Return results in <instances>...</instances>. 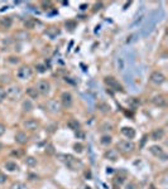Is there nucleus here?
Instances as JSON below:
<instances>
[{
	"mask_svg": "<svg viewBox=\"0 0 168 189\" xmlns=\"http://www.w3.org/2000/svg\"><path fill=\"white\" fill-rule=\"evenodd\" d=\"M64 164L70 170H72V172H80V170L83 168L82 161L80 159H77V158L72 156V155L64 156Z\"/></svg>",
	"mask_w": 168,
	"mask_h": 189,
	"instance_id": "1",
	"label": "nucleus"
},
{
	"mask_svg": "<svg viewBox=\"0 0 168 189\" xmlns=\"http://www.w3.org/2000/svg\"><path fill=\"white\" fill-rule=\"evenodd\" d=\"M135 149V145L133 141H130V140H122V141L118 143V150H120L122 153L124 154H128V153H131Z\"/></svg>",
	"mask_w": 168,
	"mask_h": 189,
	"instance_id": "2",
	"label": "nucleus"
},
{
	"mask_svg": "<svg viewBox=\"0 0 168 189\" xmlns=\"http://www.w3.org/2000/svg\"><path fill=\"white\" fill-rule=\"evenodd\" d=\"M5 96H7L8 99L11 100V101L19 100L20 96H22V88L19 86H11V87H9L7 91H5Z\"/></svg>",
	"mask_w": 168,
	"mask_h": 189,
	"instance_id": "3",
	"label": "nucleus"
},
{
	"mask_svg": "<svg viewBox=\"0 0 168 189\" xmlns=\"http://www.w3.org/2000/svg\"><path fill=\"white\" fill-rule=\"evenodd\" d=\"M104 82H105V84H106L107 87L111 88V90H114V91H123L122 84H120V83L118 82V80H116L115 77L107 76V77L104 78Z\"/></svg>",
	"mask_w": 168,
	"mask_h": 189,
	"instance_id": "4",
	"label": "nucleus"
},
{
	"mask_svg": "<svg viewBox=\"0 0 168 189\" xmlns=\"http://www.w3.org/2000/svg\"><path fill=\"white\" fill-rule=\"evenodd\" d=\"M37 91H38V93L39 95H43V96H47L48 93L51 92V84H50V82L48 81H39L38 83H37Z\"/></svg>",
	"mask_w": 168,
	"mask_h": 189,
	"instance_id": "5",
	"label": "nucleus"
},
{
	"mask_svg": "<svg viewBox=\"0 0 168 189\" xmlns=\"http://www.w3.org/2000/svg\"><path fill=\"white\" fill-rule=\"evenodd\" d=\"M16 76L20 78V80H29L32 77V68L28 66H22L16 72Z\"/></svg>",
	"mask_w": 168,
	"mask_h": 189,
	"instance_id": "6",
	"label": "nucleus"
},
{
	"mask_svg": "<svg viewBox=\"0 0 168 189\" xmlns=\"http://www.w3.org/2000/svg\"><path fill=\"white\" fill-rule=\"evenodd\" d=\"M149 151L154 155V156H158V158H160L163 161H166L167 160V154L164 153V150L160 148V146H158V145H153V146H151L149 148Z\"/></svg>",
	"mask_w": 168,
	"mask_h": 189,
	"instance_id": "7",
	"label": "nucleus"
},
{
	"mask_svg": "<svg viewBox=\"0 0 168 189\" xmlns=\"http://www.w3.org/2000/svg\"><path fill=\"white\" fill-rule=\"evenodd\" d=\"M72 102H74V100H72V95L70 92L66 91L61 95V103L63 108H70L72 106Z\"/></svg>",
	"mask_w": 168,
	"mask_h": 189,
	"instance_id": "8",
	"label": "nucleus"
},
{
	"mask_svg": "<svg viewBox=\"0 0 168 189\" xmlns=\"http://www.w3.org/2000/svg\"><path fill=\"white\" fill-rule=\"evenodd\" d=\"M151 81L154 84H162V83L166 81V77H164V75L162 72L155 71V72H153L152 75H151Z\"/></svg>",
	"mask_w": 168,
	"mask_h": 189,
	"instance_id": "9",
	"label": "nucleus"
},
{
	"mask_svg": "<svg viewBox=\"0 0 168 189\" xmlns=\"http://www.w3.org/2000/svg\"><path fill=\"white\" fill-rule=\"evenodd\" d=\"M23 126L26 127L27 130L34 131V130H37V129H38L39 124H38V121H37V120H34V119H28V120H26V121L23 123Z\"/></svg>",
	"mask_w": 168,
	"mask_h": 189,
	"instance_id": "10",
	"label": "nucleus"
},
{
	"mask_svg": "<svg viewBox=\"0 0 168 189\" xmlns=\"http://www.w3.org/2000/svg\"><path fill=\"white\" fill-rule=\"evenodd\" d=\"M47 110L52 114H57L61 110V106H59V103L56 100H50L47 102Z\"/></svg>",
	"mask_w": 168,
	"mask_h": 189,
	"instance_id": "11",
	"label": "nucleus"
},
{
	"mask_svg": "<svg viewBox=\"0 0 168 189\" xmlns=\"http://www.w3.org/2000/svg\"><path fill=\"white\" fill-rule=\"evenodd\" d=\"M152 102H153V105L157 106V107H166V105H167V100L163 95L154 96L152 99Z\"/></svg>",
	"mask_w": 168,
	"mask_h": 189,
	"instance_id": "12",
	"label": "nucleus"
},
{
	"mask_svg": "<svg viewBox=\"0 0 168 189\" xmlns=\"http://www.w3.org/2000/svg\"><path fill=\"white\" fill-rule=\"evenodd\" d=\"M105 158L107 160H110V161H116L119 159V153H118V150L116 149H109L105 153Z\"/></svg>",
	"mask_w": 168,
	"mask_h": 189,
	"instance_id": "13",
	"label": "nucleus"
},
{
	"mask_svg": "<svg viewBox=\"0 0 168 189\" xmlns=\"http://www.w3.org/2000/svg\"><path fill=\"white\" fill-rule=\"evenodd\" d=\"M122 134H123V135L127 137L128 140H130V139H134V136H135V130L133 129V127H130V126H124L123 129H122Z\"/></svg>",
	"mask_w": 168,
	"mask_h": 189,
	"instance_id": "14",
	"label": "nucleus"
},
{
	"mask_svg": "<svg viewBox=\"0 0 168 189\" xmlns=\"http://www.w3.org/2000/svg\"><path fill=\"white\" fill-rule=\"evenodd\" d=\"M163 137H164V130L162 127H158V129H155L152 132V140H154V141H159Z\"/></svg>",
	"mask_w": 168,
	"mask_h": 189,
	"instance_id": "15",
	"label": "nucleus"
},
{
	"mask_svg": "<svg viewBox=\"0 0 168 189\" xmlns=\"http://www.w3.org/2000/svg\"><path fill=\"white\" fill-rule=\"evenodd\" d=\"M28 141V136H27V134L26 132H18L16 135H15V143L16 144H20V145H24V144H27Z\"/></svg>",
	"mask_w": 168,
	"mask_h": 189,
	"instance_id": "16",
	"label": "nucleus"
},
{
	"mask_svg": "<svg viewBox=\"0 0 168 189\" xmlns=\"http://www.w3.org/2000/svg\"><path fill=\"white\" fill-rule=\"evenodd\" d=\"M11 24H13V19H11L10 16H4L0 19V25L5 29H9L11 27Z\"/></svg>",
	"mask_w": 168,
	"mask_h": 189,
	"instance_id": "17",
	"label": "nucleus"
},
{
	"mask_svg": "<svg viewBox=\"0 0 168 189\" xmlns=\"http://www.w3.org/2000/svg\"><path fill=\"white\" fill-rule=\"evenodd\" d=\"M67 126L70 127L71 130H75V131H79V130H80V123H79V121H77V120H75V119H71V120H68Z\"/></svg>",
	"mask_w": 168,
	"mask_h": 189,
	"instance_id": "18",
	"label": "nucleus"
},
{
	"mask_svg": "<svg viewBox=\"0 0 168 189\" xmlns=\"http://www.w3.org/2000/svg\"><path fill=\"white\" fill-rule=\"evenodd\" d=\"M22 108H23L24 112H31L33 110V103L29 100H24L23 103H22Z\"/></svg>",
	"mask_w": 168,
	"mask_h": 189,
	"instance_id": "19",
	"label": "nucleus"
},
{
	"mask_svg": "<svg viewBox=\"0 0 168 189\" xmlns=\"http://www.w3.org/2000/svg\"><path fill=\"white\" fill-rule=\"evenodd\" d=\"M27 95L31 97V99H38V96H39L38 91L35 87H28L27 88Z\"/></svg>",
	"mask_w": 168,
	"mask_h": 189,
	"instance_id": "20",
	"label": "nucleus"
},
{
	"mask_svg": "<svg viewBox=\"0 0 168 189\" xmlns=\"http://www.w3.org/2000/svg\"><path fill=\"white\" fill-rule=\"evenodd\" d=\"M24 163H26L28 167H35L37 165V159L33 156H27L26 159H24Z\"/></svg>",
	"mask_w": 168,
	"mask_h": 189,
	"instance_id": "21",
	"label": "nucleus"
},
{
	"mask_svg": "<svg viewBox=\"0 0 168 189\" xmlns=\"http://www.w3.org/2000/svg\"><path fill=\"white\" fill-rule=\"evenodd\" d=\"M5 168H7L9 172H15V170L18 169V165H16V163H14V161H7V163H5Z\"/></svg>",
	"mask_w": 168,
	"mask_h": 189,
	"instance_id": "22",
	"label": "nucleus"
},
{
	"mask_svg": "<svg viewBox=\"0 0 168 189\" xmlns=\"http://www.w3.org/2000/svg\"><path fill=\"white\" fill-rule=\"evenodd\" d=\"M64 25H66V28H67L68 30H74L76 28V25H77V23L75 20H67L64 23Z\"/></svg>",
	"mask_w": 168,
	"mask_h": 189,
	"instance_id": "23",
	"label": "nucleus"
},
{
	"mask_svg": "<svg viewBox=\"0 0 168 189\" xmlns=\"http://www.w3.org/2000/svg\"><path fill=\"white\" fill-rule=\"evenodd\" d=\"M10 189H26V184H23V183L20 182H15L11 184Z\"/></svg>",
	"mask_w": 168,
	"mask_h": 189,
	"instance_id": "24",
	"label": "nucleus"
},
{
	"mask_svg": "<svg viewBox=\"0 0 168 189\" xmlns=\"http://www.w3.org/2000/svg\"><path fill=\"white\" fill-rule=\"evenodd\" d=\"M101 144L103 145H109V144H111V136H109V135H104L103 137H101Z\"/></svg>",
	"mask_w": 168,
	"mask_h": 189,
	"instance_id": "25",
	"label": "nucleus"
},
{
	"mask_svg": "<svg viewBox=\"0 0 168 189\" xmlns=\"http://www.w3.org/2000/svg\"><path fill=\"white\" fill-rule=\"evenodd\" d=\"M74 150L76 151L77 154H81L82 151H83V145L80 144V143H76V144L74 145Z\"/></svg>",
	"mask_w": 168,
	"mask_h": 189,
	"instance_id": "26",
	"label": "nucleus"
},
{
	"mask_svg": "<svg viewBox=\"0 0 168 189\" xmlns=\"http://www.w3.org/2000/svg\"><path fill=\"white\" fill-rule=\"evenodd\" d=\"M55 146H53L52 144H50V145H47L46 146V154H48V155H53L55 154Z\"/></svg>",
	"mask_w": 168,
	"mask_h": 189,
	"instance_id": "27",
	"label": "nucleus"
},
{
	"mask_svg": "<svg viewBox=\"0 0 168 189\" xmlns=\"http://www.w3.org/2000/svg\"><path fill=\"white\" fill-rule=\"evenodd\" d=\"M15 37H16L18 39H27L29 35H28V33H27V32H19V33H16V35H15Z\"/></svg>",
	"mask_w": 168,
	"mask_h": 189,
	"instance_id": "28",
	"label": "nucleus"
},
{
	"mask_svg": "<svg viewBox=\"0 0 168 189\" xmlns=\"http://www.w3.org/2000/svg\"><path fill=\"white\" fill-rule=\"evenodd\" d=\"M5 90L3 88V87H0V103H2L4 100H5Z\"/></svg>",
	"mask_w": 168,
	"mask_h": 189,
	"instance_id": "29",
	"label": "nucleus"
},
{
	"mask_svg": "<svg viewBox=\"0 0 168 189\" xmlns=\"http://www.w3.org/2000/svg\"><path fill=\"white\" fill-rule=\"evenodd\" d=\"M24 25H26V28L32 29L34 27V20H27L26 23H24Z\"/></svg>",
	"mask_w": 168,
	"mask_h": 189,
	"instance_id": "30",
	"label": "nucleus"
},
{
	"mask_svg": "<svg viewBox=\"0 0 168 189\" xmlns=\"http://www.w3.org/2000/svg\"><path fill=\"white\" fill-rule=\"evenodd\" d=\"M7 175L5 174H3V173H0V184H4L5 182H7Z\"/></svg>",
	"mask_w": 168,
	"mask_h": 189,
	"instance_id": "31",
	"label": "nucleus"
},
{
	"mask_svg": "<svg viewBox=\"0 0 168 189\" xmlns=\"http://www.w3.org/2000/svg\"><path fill=\"white\" fill-rule=\"evenodd\" d=\"M37 71L39 72V73H44L47 69H46V67L44 66H42V64H38L37 66Z\"/></svg>",
	"mask_w": 168,
	"mask_h": 189,
	"instance_id": "32",
	"label": "nucleus"
},
{
	"mask_svg": "<svg viewBox=\"0 0 168 189\" xmlns=\"http://www.w3.org/2000/svg\"><path fill=\"white\" fill-rule=\"evenodd\" d=\"M11 155H13V156H22V155H23V151H16V150H14L13 153H11Z\"/></svg>",
	"mask_w": 168,
	"mask_h": 189,
	"instance_id": "33",
	"label": "nucleus"
},
{
	"mask_svg": "<svg viewBox=\"0 0 168 189\" xmlns=\"http://www.w3.org/2000/svg\"><path fill=\"white\" fill-rule=\"evenodd\" d=\"M4 132H5V126L3 124H0V136H3Z\"/></svg>",
	"mask_w": 168,
	"mask_h": 189,
	"instance_id": "34",
	"label": "nucleus"
},
{
	"mask_svg": "<svg viewBox=\"0 0 168 189\" xmlns=\"http://www.w3.org/2000/svg\"><path fill=\"white\" fill-rule=\"evenodd\" d=\"M101 107H104V108H101V111H103V112L109 111V106H107V105H105V103H103V105H101Z\"/></svg>",
	"mask_w": 168,
	"mask_h": 189,
	"instance_id": "35",
	"label": "nucleus"
},
{
	"mask_svg": "<svg viewBox=\"0 0 168 189\" xmlns=\"http://www.w3.org/2000/svg\"><path fill=\"white\" fill-rule=\"evenodd\" d=\"M101 7H103V4H101V3H96V4H95V9H94V10H100V9H101Z\"/></svg>",
	"mask_w": 168,
	"mask_h": 189,
	"instance_id": "36",
	"label": "nucleus"
},
{
	"mask_svg": "<svg viewBox=\"0 0 168 189\" xmlns=\"http://www.w3.org/2000/svg\"><path fill=\"white\" fill-rule=\"evenodd\" d=\"M48 129H50V131L52 132V131H55V129H57V125H52V126L48 127Z\"/></svg>",
	"mask_w": 168,
	"mask_h": 189,
	"instance_id": "37",
	"label": "nucleus"
},
{
	"mask_svg": "<svg viewBox=\"0 0 168 189\" xmlns=\"http://www.w3.org/2000/svg\"><path fill=\"white\" fill-rule=\"evenodd\" d=\"M127 189H135V184H133V183H130V184L127 187Z\"/></svg>",
	"mask_w": 168,
	"mask_h": 189,
	"instance_id": "38",
	"label": "nucleus"
},
{
	"mask_svg": "<svg viewBox=\"0 0 168 189\" xmlns=\"http://www.w3.org/2000/svg\"><path fill=\"white\" fill-rule=\"evenodd\" d=\"M86 8H87V5H86V4H82L81 7H80V9H81V10H85Z\"/></svg>",
	"mask_w": 168,
	"mask_h": 189,
	"instance_id": "39",
	"label": "nucleus"
}]
</instances>
